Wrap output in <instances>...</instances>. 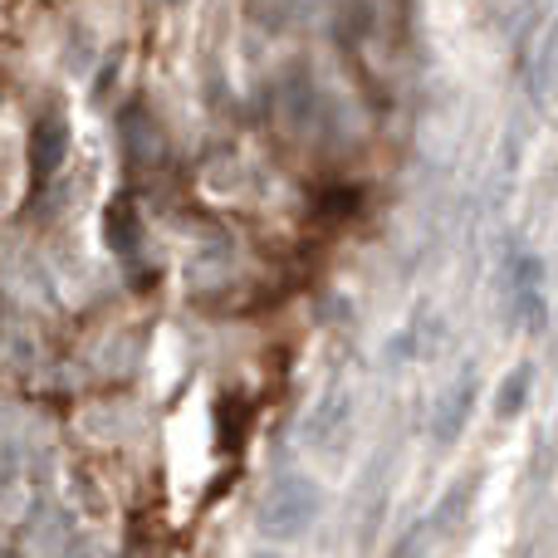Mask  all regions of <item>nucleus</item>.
Listing matches in <instances>:
<instances>
[{
    "mask_svg": "<svg viewBox=\"0 0 558 558\" xmlns=\"http://www.w3.org/2000/svg\"><path fill=\"white\" fill-rule=\"evenodd\" d=\"M318 520V490L304 475H279L260 500V534L275 544H289L299 534H308V524Z\"/></svg>",
    "mask_w": 558,
    "mask_h": 558,
    "instance_id": "obj_1",
    "label": "nucleus"
},
{
    "mask_svg": "<svg viewBox=\"0 0 558 558\" xmlns=\"http://www.w3.org/2000/svg\"><path fill=\"white\" fill-rule=\"evenodd\" d=\"M524 383H530V377H524V373H514V383H510V392H500V416H510V412H520V402H524Z\"/></svg>",
    "mask_w": 558,
    "mask_h": 558,
    "instance_id": "obj_2",
    "label": "nucleus"
},
{
    "mask_svg": "<svg viewBox=\"0 0 558 558\" xmlns=\"http://www.w3.org/2000/svg\"><path fill=\"white\" fill-rule=\"evenodd\" d=\"M255 558H279V554H255Z\"/></svg>",
    "mask_w": 558,
    "mask_h": 558,
    "instance_id": "obj_3",
    "label": "nucleus"
}]
</instances>
